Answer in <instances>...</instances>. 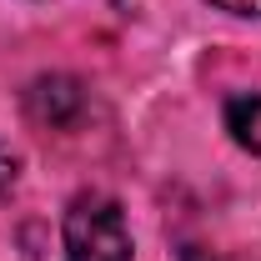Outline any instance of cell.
I'll return each mask as SVG.
<instances>
[{
    "label": "cell",
    "instance_id": "6da1fadb",
    "mask_svg": "<svg viewBox=\"0 0 261 261\" xmlns=\"http://www.w3.org/2000/svg\"><path fill=\"white\" fill-rule=\"evenodd\" d=\"M65 251L75 261H130L126 211L111 196H75L65 211Z\"/></svg>",
    "mask_w": 261,
    "mask_h": 261
},
{
    "label": "cell",
    "instance_id": "7a4b0ae2",
    "mask_svg": "<svg viewBox=\"0 0 261 261\" xmlns=\"http://www.w3.org/2000/svg\"><path fill=\"white\" fill-rule=\"evenodd\" d=\"M81 111H86V91L70 75H40V81H31V91H25V116H31L35 126L65 130V126L81 121Z\"/></svg>",
    "mask_w": 261,
    "mask_h": 261
},
{
    "label": "cell",
    "instance_id": "3957f363",
    "mask_svg": "<svg viewBox=\"0 0 261 261\" xmlns=\"http://www.w3.org/2000/svg\"><path fill=\"white\" fill-rule=\"evenodd\" d=\"M226 130L236 136V146L261 156V91H236L226 100Z\"/></svg>",
    "mask_w": 261,
    "mask_h": 261
},
{
    "label": "cell",
    "instance_id": "277c9868",
    "mask_svg": "<svg viewBox=\"0 0 261 261\" xmlns=\"http://www.w3.org/2000/svg\"><path fill=\"white\" fill-rule=\"evenodd\" d=\"M15 181H20V156H15V151L0 141V191H10Z\"/></svg>",
    "mask_w": 261,
    "mask_h": 261
},
{
    "label": "cell",
    "instance_id": "5b68a950",
    "mask_svg": "<svg viewBox=\"0 0 261 261\" xmlns=\"http://www.w3.org/2000/svg\"><path fill=\"white\" fill-rule=\"evenodd\" d=\"M216 10H231V15H261V0H211Z\"/></svg>",
    "mask_w": 261,
    "mask_h": 261
},
{
    "label": "cell",
    "instance_id": "8992f818",
    "mask_svg": "<svg viewBox=\"0 0 261 261\" xmlns=\"http://www.w3.org/2000/svg\"><path fill=\"white\" fill-rule=\"evenodd\" d=\"M70 261H75V256H70Z\"/></svg>",
    "mask_w": 261,
    "mask_h": 261
}]
</instances>
